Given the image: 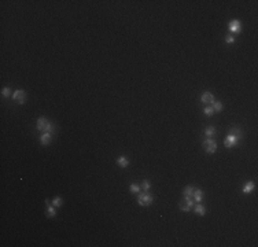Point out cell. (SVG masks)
<instances>
[{
  "mask_svg": "<svg viewBox=\"0 0 258 247\" xmlns=\"http://www.w3.org/2000/svg\"><path fill=\"white\" fill-rule=\"evenodd\" d=\"M152 195L148 191H143L139 192V198H137V203L140 206H150L152 203Z\"/></svg>",
  "mask_w": 258,
  "mask_h": 247,
  "instance_id": "cell-1",
  "label": "cell"
},
{
  "mask_svg": "<svg viewBox=\"0 0 258 247\" xmlns=\"http://www.w3.org/2000/svg\"><path fill=\"white\" fill-rule=\"evenodd\" d=\"M194 205H195V201H194L192 196H184L183 201H180V209L183 211H190L191 207H194Z\"/></svg>",
  "mask_w": 258,
  "mask_h": 247,
  "instance_id": "cell-2",
  "label": "cell"
},
{
  "mask_svg": "<svg viewBox=\"0 0 258 247\" xmlns=\"http://www.w3.org/2000/svg\"><path fill=\"white\" fill-rule=\"evenodd\" d=\"M203 146H205L206 153H209V154H214L217 151V143H216V140H213L212 137H207V139L205 140Z\"/></svg>",
  "mask_w": 258,
  "mask_h": 247,
  "instance_id": "cell-3",
  "label": "cell"
},
{
  "mask_svg": "<svg viewBox=\"0 0 258 247\" xmlns=\"http://www.w3.org/2000/svg\"><path fill=\"white\" fill-rule=\"evenodd\" d=\"M13 99L16 102V103H20V104H23L26 100V94L23 89H18V91L14 92L13 95Z\"/></svg>",
  "mask_w": 258,
  "mask_h": 247,
  "instance_id": "cell-4",
  "label": "cell"
},
{
  "mask_svg": "<svg viewBox=\"0 0 258 247\" xmlns=\"http://www.w3.org/2000/svg\"><path fill=\"white\" fill-rule=\"evenodd\" d=\"M228 28L232 33H240V30H242V22L239 19H233L228 23Z\"/></svg>",
  "mask_w": 258,
  "mask_h": 247,
  "instance_id": "cell-5",
  "label": "cell"
},
{
  "mask_svg": "<svg viewBox=\"0 0 258 247\" xmlns=\"http://www.w3.org/2000/svg\"><path fill=\"white\" fill-rule=\"evenodd\" d=\"M238 140H239L238 137H235V136L228 133V136H226L225 140H224V144H225V147H228V148H232V147L238 143Z\"/></svg>",
  "mask_w": 258,
  "mask_h": 247,
  "instance_id": "cell-6",
  "label": "cell"
},
{
  "mask_svg": "<svg viewBox=\"0 0 258 247\" xmlns=\"http://www.w3.org/2000/svg\"><path fill=\"white\" fill-rule=\"evenodd\" d=\"M45 205H47V217H55L56 216V211H55L54 205H51V201L50 199H45Z\"/></svg>",
  "mask_w": 258,
  "mask_h": 247,
  "instance_id": "cell-7",
  "label": "cell"
},
{
  "mask_svg": "<svg viewBox=\"0 0 258 247\" xmlns=\"http://www.w3.org/2000/svg\"><path fill=\"white\" fill-rule=\"evenodd\" d=\"M200 102H202V103H205V104L213 103V102H214L213 94H210V92H203V94H202V96H200Z\"/></svg>",
  "mask_w": 258,
  "mask_h": 247,
  "instance_id": "cell-8",
  "label": "cell"
},
{
  "mask_svg": "<svg viewBox=\"0 0 258 247\" xmlns=\"http://www.w3.org/2000/svg\"><path fill=\"white\" fill-rule=\"evenodd\" d=\"M47 123H48V120L45 117H39L37 118V123H36V128L40 130V132H44V129H45V126H47Z\"/></svg>",
  "mask_w": 258,
  "mask_h": 247,
  "instance_id": "cell-9",
  "label": "cell"
},
{
  "mask_svg": "<svg viewBox=\"0 0 258 247\" xmlns=\"http://www.w3.org/2000/svg\"><path fill=\"white\" fill-rule=\"evenodd\" d=\"M51 139H52V135L50 133V132H44V133L40 136V141H41L43 146H47V144L51 141Z\"/></svg>",
  "mask_w": 258,
  "mask_h": 247,
  "instance_id": "cell-10",
  "label": "cell"
},
{
  "mask_svg": "<svg viewBox=\"0 0 258 247\" xmlns=\"http://www.w3.org/2000/svg\"><path fill=\"white\" fill-rule=\"evenodd\" d=\"M202 196H203V191L199 188H195L194 189V194H192V198L195 202H198V203H200L202 202Z\"/></svg>",
  "mask_w": 258,
  "mask_h": 247,
  "instance_id": "cell-11",
  "label": "cell"
},
{
  "mask_svg": "<svg viewBox=\"0 0 258 247\" xmlns=\"http://www.w3.org/2000/svg\"><path fill=\"white\" fill-rule=\"evenodd\" d=\"M242 129L240 128H238V126H232L231 129H229V135H232V136H235V137H238V139H242Z\"/></svg>",
  "mask_w": 258,
  "mask_h": 247,
  "instance_id": "cell-12",
  "label": "cell"
},
{
  "mask_svg": "<svg viewBox=\"0 0 258 247\" xmlns=\"http://www.w3.org/2000/svg\"><path fill=\"white\" fill-rule=\"evenodd\" d=\"M117 163H118L121 168H126V166L129 165V159L126 158V156L121 155V156H118V159H117Z\"/></svg>",
  "mask_w": 258,
  "mask_h": 247,
  "instance_id": "cell-13",
  "label": "cell"
},
{
  "mask_svg": "<svg viewBox=\"0 0 258 247\" xmlns=\"http://www.w3.org/2000/svg\"><path fill=\"white\" fill-rule=\"evenodd\" d=\"M254 191V183L253 181H248L244 184V187H243V192L244 194H250V192Z\"/></svg>",
  "mask_w": 258,
  "mask_h": 247,
  "instance_id": "cell-14",
  "label": "cell"
},
{
  "mask_svg": "<svg viewBox=\"0 0 258 247\" xmlns=\"http://www.w3.org/2000/svg\"><path fill=\"white\" fill-rule=\"evenodd\" d=\"M194 189H195V187H192V185H187V187H184L183 195H184V196H192Z\"/></svg>",
  "mask_w": 258,
  "mask_h": 247,
  "instance_id": "cell-15",
  "label": "cell"
},
{
  "mask_svg": "<svg viewBox=\"0 0 258 247\" xmlns=\"http://www.w3.org/2000/svg\"><path fill=\"white\" fill-rule=\"evenodd\" d=\"M195 213H196L198 216H205L206 214V207H205L203 205H196L195 206Z\"/></svg>",
  "mask_w": 258,
  "mask_h": 247,
  "instance_id": "cell-16",
  "label": "cell"
},
{
  "mask_svg": "<svg viewBox=\"0 0 258 247\" xmlns=\"http://www.w3.org/2000/svg\"><path fill=\"white\" fill-rule=\"evenodd\" d=\"M205 135H206L207 137H213L214 135H216V128L214 126H209L205 129Z\"/></svg>",
  "mask_w": 258,
  "mask_h": 247,
  "instance_id": "cell-17",
  "label": "cell"
},
{
  "mask_svg": "<svg viewBox=\"0 0 258 247\" xmlns=\"http://www.w3.org/2000/svg\"><path fill=\"white\" fill-rule=\"evenodd\" d=\"M212 107H213L214 111H217V113H218V111L223 110V103H221L220 100H214V102H213V106H212Z\"/></svg>",
  "mask_w": 258,
  "mask_h": 247,
  "instance_id": "cell-18",
  "label": "cell"
},
{
  "mask_svg": "<svg viewBox=\"0 0 258 247\" xmlns=\"http://www.w3.org/2000/svg\"><path fill=\"white\" fill-rule=\"evenodd\" d=\"M52 205H54L55 207H61V206L63 205V201H62L61 196H55V198L52 199Z\"/></svg>",
  "mask_w": 258,
  "mask_h": 247,
  "instance_id": "cell-19",
  "label": "cell"
},
{
  "mask_svg": "<svg viewBox=\"0 0 258 247\" xmlns=\"http://www.w3.org/2000/svg\"><path fill=\"white\" fill-rule=\"evenodd\" d=\"M203 114L206 115V117H212V115L214 114L213 107H212V106H206V107L203 109Z\"/></svg>",
  "mask_w": 258,
  "mask_h": 247,
  "instance_id": "cell-20",
  "label": "cell"
},
{
  "mask_svg": "<svg viewBox=\"0 0 258 247\" xmlns=\"http://www.w3.org/2000/svg\"><path fill=\"white\" fill-rule=\"evenodd\" d=\"M129 189H130V192H133V194H139V192H140V185H137V184H130Z\"/></svg>",
  "mask_w": 258,
  "mask_h": 247,
  "instance_id": "cell-21",
  "label": "cell"
},
{
  "mask_svg": "<svg viewBox=\"0 0 258 247\" xmlns=\"http://www.w3.org/2000/svg\"><path fill=\"white\" fill-rule=\"evenodd\" d=\"M54 129H55L54 123H52V122H50V121H48V123H47V126H45L44 132H50V133H52V132H54Z\"/></svg>",
  "mask_w": 258,
  "mask_h": 247,
  "instance_id": "cell-22",
  "label": "cell"
},
{
  "mask_svg": "<svg viewBox=\"0 0 258 247\" xmlns=\"http://www.w3.org/2000/svg\"><path fill=\"white\" fill-rule=\"evenodd\" d=\"M11 89L8 87H4L3 89H2V95H3V98H8V96H10V94H11Z\"/></svg>",
  "mask_w": 258,
  "mask_h": 247,
  "instance_id": "cell-23",
  "label": "cell"
},
{
  "mask_svg": "<svg viewBox=\"0 0 258 247\" xmlns=\"http://www.w3.org/2000/svg\"><path fill=\"white\" fill-rule=\"evenodd\" d=\"M150 187H151V184H150V181H148V180H144V181L142 183V188L144 189V191H148V189H150Z\"/></svg>",
  "mask_w": 258,
  "mask_h": 247,
  "instance_id": "cell-24",
  "label": "cell"
},
{
  "mask_svg": "<svg viewBox=\"0 0 258 247\" xmlns=\"http://www.w3.org/2000/svg\"><path fill=\"white\" fill-rule=\"evenodd\" d=\"M225 41L231 44V43H233V41H235V37H233V36H226V37H225Z\"/></svg>",
  "mask_w": 258,
  "mask_h": 247,
  "instance_id": "cell-25",
  "label": "cell"
}]
</instances>
